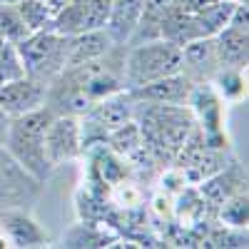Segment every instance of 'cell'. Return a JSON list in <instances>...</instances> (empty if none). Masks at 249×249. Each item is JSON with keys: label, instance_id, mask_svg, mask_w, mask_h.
Returning a JSON list of instances; mask_svg holds the SVG:
<instances>
[{"label": "cell", "instance_id": "1", "mask_svg": "<svg viewBox=\"0 0 249 249\" xmlns=\"http://www.w3.org/2000/svg\"><path fill=\"white\" fill-rule=\"evenodd\" d=\"M142 142L160 167L175 162L184 140L195 130V117L187 105H160V102H137L135 117Z\"/></svg>", "mask_w": 249, "mask_h": 249}, {"label": "cell", "instance_id": "2", "mask_svg": "<svg viewBox=\"0 0 249 249\" xmlns=\"http://www.w3.org/2000/svg\"><path fill=\"white\" fill-rule=\"evenodd\" d=\"M53 117L55 112L48 105H43L33 112L10 117L8 135H5V150L15 157L20 167H25L43 184L53 175V164L48 162L45 155V132Z\"/></svg>", "mask_w": 249, "mask_h": 249}, {"label": "cell", "instance_id": "3", "mask_svg": "<svg viewBox=\"0 0 249 249\" xmlns=\"http://www.w3.org/2000/svg\"><path fill=\"white\" fill-rule=\"evenodd\" d=\"M179 68H182V48L167 43L162 37L127 45L124 48V57H122L124 90H135L164 75L179 72Z\"/></svg>", "mask_w": 249, "mask_h": 249}, {"label": "cell", "instance_id": "4", "mask_svg": "<svg viewBox=\"0 0 249 249\" xmlns=\"http://www.w3.org/2000/svg\"><path fill=\"white\" fill-rule=\"evenodd\" d=\"M15 50L25 75L48 85L68 65L70 35H60L55 30H35L20 40Z\"/></svg>", "mask_w": 249, "mask_h": 249}, {"label": "cell", "instance_id": "5", "mask_svg": "<svg viewBox=\"0 0 249 249\" xmlns=\"http://www.w3.org/2000/svg\"><path fill=\"white\" fill-rule=\"evenodd\" d=\"M43 182L35 179L25 167H20L15 157L0 144V212L10 207H30L40 199Z\"/></svg>", "mask_w": 249, "mask_h": 249}, {"label": "cell", "instance_id": "6", "mask_svg": "<svg viewBox=\"0 0 249 249\" xmlns=\"http://www.w3.org/2000/svg\"><path fill=\"white\" fill-rule=\"evenodd\" d=\"M110 0H68L53 13V30L60 35H80L100 30L107 23Z\"/></svg>", "mask_w": 249, "mask_h": 249}, {"label": "cell", "instance_id": "7", "mask_svg": "<svg viewBox=\"0 0 249 249\" xmlns=\"http://www.w3.org/2000/svg\"><path fill=\"white\" fill-rule=\"evenodd\" d=\"M45 155L53 170L65 162L82 157V140H80V120L72 115H55L45 132Z\"/></svg>", "mask_w": 249, "mask_h": 249}, {"label": "cell", "instance_id": "8", "mask_svg": "<svg viewBox=\"0 0 249 249\" xmlns=\"http://www.w3.org/2000/svg\"><path fill=\"white\" fill-rule=\"evenodd\" d=\"M187 110L192 112L195 124L204 135H217L224 130V107L227 102L212 88V82H195L190 95H187Z\"/></svg>", "mask_w": 249, "mask_h": 249}, {"label": "cell", "instance_id": "9", "mask_svg": "<svg viewBox=\"0 0 249 249\" xmlns=\"http://www.w3.org/2000/svg\"><path fill=\"white\" fill-rule=\"evenodd\" d=\"M45 92H48L45 82L33 80L28 75H20V77L8 80L0 85V110L8 117L33 112L45 105Z\"/></svg>", "mask_w": 249, "mask_h": 249}, {"label": "cell", "instance_id": "10", "mask_svg": "<svg viewBox=\"0 0 249 249\" xmlns=\"http://www.w3.org/2000/svg\"><path fill=\"white\" fill-rule=\"evenodd\" d=\"M0 230L8 234L10 244L18 249L50 247V234L25 207H10V210L0 212Z\"/></svg>", "mask_w": 249, "mask_h": 249}, {"label": "cell", "instance_id": "11", "mask_svg": "<svg viewBox=\"0 0 249 249\" xmlns=\"http://www.w3.org/2000/svg\"><path fill=\"white\" fill-rule=\"evenodd\" d=\"M222 68L214 37H197L182 48V72L190 82H212L214 72Z\"/></svg>", "mask_w": 249, "mask_h": 249}, {"label": "cell", "instance_id": "12", "mask_svg": "<svg viewBox=\"0 0 249 249\" xmlns=\"http://www.w3.org/2000/svg\"><path fill=\"white\" fill-rule=\"evenodd\" d=\"M195 187H197V192L202 195V199L212 207V212H217V207L224 199H230L232 195L247 190V170L242 167L239 160L234 157L224 170H219L217 175L207 177L204 182H199Z\"/></svg>", "mask_w": 249, "mask_h": 249}, {"label": "cell", "instance_id": "13", "mask_svg": "<svg viewBox=\"0 0 249 249\" xmlns=\"http://www.w3.org/2000/svg\"><path fill=\"white\" fill-rule=\"evenodd\" d=\"M192 90V82L182 70L172 72V75H164L160 80H152L142 88L127 90L132 95V100L137 102H160V105H184L187 95Z\"/></svg>", "mask_w": 249, "mask_h": 249}, {"label": "cell", "instance_id": "14", "mask_svg": "<svg viewBox=\"0 0 249 249\" xmlns=\"http://www.w3.org/2000/svg\"><path fill=\"white\" fill-rule=\"evenodd\" d=\"M85 117H90L97 127H102L107 135L122 124H127L135 117V100L127 90H122L117 95H110L105 100H97L95 105L85 112Z\"/></svg>", "mask_w": 249, "mask_h": 249}, {"label": "cell", "instance_id": "15", "mask_svg": "<svg viewBox=\"0 0 249 249\" xmlns=\"http://www.w3.org/2000/svg\"><path fill=\"white\" fill-rule=\"evenodd\" d=\"M140 15H142V0H110L105 33L110 35L112 45L130 43V37L140 23Z\"/></svg>", "mask_w": 249, "mask_h": 249}, {"label": "cell", "instance_id": "16", "mask_svg": "<svg viewBox=\"0 0 249 249\" xmlns=\"http://www.w3.org/2000/svg\"><path fill=\"white\" fill-rule=\"evenodd\" d=\"M214 43H217V53H219L222 65L247 70V62H249V30H242V28H234V25H224L214 35Z\"/></svg>", "mask_w": 249, "mask_h": 249}, {"label": "cell", "instance_id": "17", "mask_svg": "<svg viewBox=\"0 0 249 249\" xmlns=\"http://www.w3.org/2000/svg\"><path fill=\"white\" fill-rule=\"evenodd\" d=\"M115 45L105 28L100 30H88L80 35H70V55H68V65H80V62H90L97 60L105 53H110ZM65 65V68H68Z\"/></svg>", "mask_w": 249, "mask_h": 249}, {"label": "cell", "instance_id": "18", "mask_svg": "<svg viewBox=\"0 0 249 249\" xmlns=\"http://www.w3.org/2000/svg\"><path fill=\"white\" fill-rule=\"evenodd\" d=\"M120 232L105 222H77L62 237L65 247H115L120 242Z\"/></svg>", "mask_w": 249, "mask_h": 249}, {"label": "cell", "instance_id": "19", "mask_svg": "<svg viewBox=\"0 0 249 249\" xmlns=\"http://www.w3.org/2000/svg\"><path fill=\"white\" fill-rule=\"evenodd\" d=\"M212 88L219 92V97L224 102H242L247 97V70L244 68H230V65H222L214 77H212Z\"/></svg>", "mask_w": 249, "mask_h": 249}, {"label": "cell", "instance_id": "20", "mask_svg": "<svg viewBox=\"0 0 249 249\" xmlns=\"http://www.w3.org/2000/svg\"><path fill=\"white\" fill-rule=\"evenodd\" d=\"M214 219L219 224L234 227V230H247V224H249V195H247V190L232 195L230 199H224L217 207Z\"/></svg>", "mask_w": 249, "mask_h": 249}, {"label": "cell", "instance_id": "21", "mask_svg": "<svg viewBox=\"0 0 249 249\" xmlns=\"http://www.w3.org/2000/svg\"><path fill=\"white\" fill-rule=\"evenodd\" d=\"M20 10V18L30 33L35 30H53V8L45 0H20L15 3Z\"/></svg>", "mask_w": 249, "mask_h": 249}, {"label": "cell", "instance_id": "22", "mask_svg": "<svg viewBox=\"0 0 249 249\" xmlns=\"http://www.w3.org/2000/svg\"><path fill=\"white\" fill-rule=\"evenodd\" d=\"M30 30L25 28L23 18H20L18 5L13 3H0V35H3L10 45H18Z\"/></svg>", "mask_w": 249, "mask_h": 249}, {"label": "cell", "instance_id": "23", "mask_svg": "<svg viewBox=\"0 0 249 249\" xmlns=\"http://www.w3.org/2000/svg\"><path fill=\"white\" fill-rule=\"evenodd\" d=\"M20 75H25V70H23V65H20L15 45H10V43L0 45V85L8 82V80L20 77Z\"/></svg>", "mask_w": 249, "mask_h": 249}, {"label": "cell", "instance_id": "24", "mask_svg": "<svg viewBox=\"0 0 249 249\" xmlns=\"http://www.w3.org/2000/svg\"><path fill=\"white\" fill-rule=\"evenodd\" d=\"M175 3H177L182 10H187V13H202V10H207V8L217 5L219 0H175Z\"/></svg>", "mask_w": 249, "mask_h": 249}, {"label": "cell", "instance_id": "25", "mask_svg": "<svg viewBox=\"0 0 249 249\" xmlns=\"http://www.w3.org/2000/svg\"><path fill=\"white\" fill-rule=\"evenodd\" d=\"M8 124H10V117L0 110V144H5V135H8Z\"/></svg>", "mask_w": 249, "mask_h": 249}, {"label": "cell", "instance_id": "26", "mask_svg": "<svg viewBox=\"0 0 249 249\" xmlns=\"http://www.w3.org/2000/svg\"><path fill=\"white\" fill-rule=\"evenodd\" d=\"M8 247H13V244H10V239H8V234H5L3 230H0V249H8Z\"/></svg>", "mask_w": 249, "mask_h": 249}, {"label": "cell", "instance_id": "27", "mask_svg": "<svg viewBox=\"0 0 249 249\" xmlns=\"http://www.w3.org/2000/svg\"><path fill=\"white\" fill-rule=\"evenodd\" d=\"M234 5H249V0H232Z\"/></svg>", "mask_w": 249, "mask_h": 249}, {"label": "cell", "instance_id": "28", "mask_svg": "<svg viewBox=\"0 0 249 249\" xmlns=\"http://www.w3.org/2000/svg\"><path fill=\"white\" fill-rule=\"evenodd\" d=\"M0 3H13L15 5V3H20V0H0Z\"/></svg>", "mask_w": 249, "mask_h": 249}, {"label": "cell", "instance_id": "29", "mask_svg": "<svg viewBox=\"0 0 249 249\" xmlns=\"http://www.w3.org/2000/svg\"><path fill=\"white\" fill-rule=\"evenodd\" d=\"M45 3H48V0H45Z\"/></svg>", "mask_w": 249, "mask_h": 249}]
</instances>
